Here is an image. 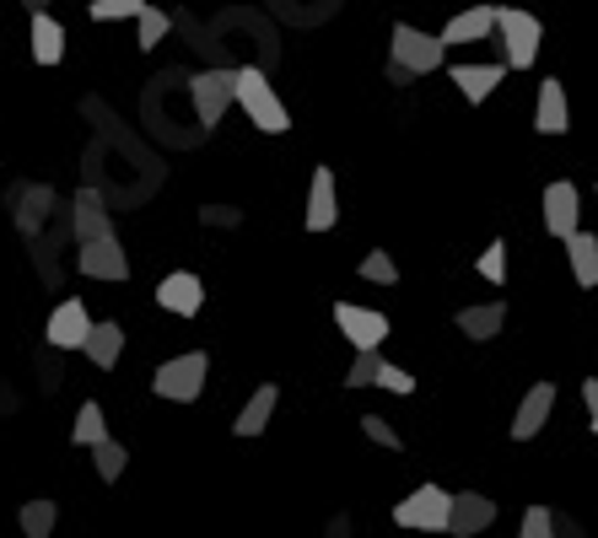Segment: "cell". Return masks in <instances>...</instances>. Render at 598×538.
<instances>
[{
    "mask_svg": "<svg viewBox=\"0 0 598 538\" xmlns=\"http://www.w3.org/2000/svg\"><path fill=\"white\" fill-rule=\"evenodd\" d=\"M238 108L249 114V125L265 134H287L292 130V114H287V103L276 98V87L265 81V71H238Z\"/></svg>",
    "mask_w": 598,
    "mask_h": 538,
    "instance_id": "6da1fadb",
    "label": "cell"
},
{
    "mask_svg": "<svg viewBox=\"0 0 598 538\" xmlns=\"http://www.w3.org/2000/svg\"><path fill=\"white\" fill-rule=\"evenodd\" d=\"M205 377H211V356H205V350H183V356H173V361L156 367L151 388H156V399L194 404L205 394Z\"/></svg>",
    "mask_w": 598,
    "mask_h": 538,
    "instance_id": "7a4b0ae2",
    "label": "cell"
},
{
    "mask_svg": "<svg viewBox=\"0 0 598 538\" xmlns=\"http://www.w3.org/2000/svg\"><path fill=\"white\" fill-rule=\"evenodd\" d=\"M539 38H545V27H539L534 11L496 5V43L507 49V65H512V71H529V65L539 60Z\"/></svg>",
    "mask_w": 598,
    "mask_h": 538,
    "instance_id": "3957f363",
    "label": "cell"
},
{
    "mask_svg": "<svg viewBox=\"0 0 598 538\" xmlns=\"http://www.w3.org/2000/svg\"><path fill=\"white\" fill-rule=\"evenodd\" d=\"M394 523L410 528V534H448L453 496L443 490V485H421V490H410V496L394 507Z\"/></svg>",
    "mask_w": 598,
    "mask_h": 538,
    "instance_id": "277c9868",
    "label": "cell"
},
{
    "mask_svg": "<svg viewBox=\"0 0 598 538\" xmlns=\"http://www.w3.org/2000/svg\"><path fill=\"white\" fill-rule=\"evenodd\" d=\"M389 43H394V60H399V65H410L416 76H432V71H443V60H448L443 33H421L416 22H394Z\"/></svg>",
    "mask_w": 598,
    "mask_h": 538,
    "instance_id": "5b68a950",
    "label": "cell"
},
{
    "mask_svg": "<svg viewBox=\"0 0 598 538\" xmlns=\"http://www.w3.org/2000/svg\"><path fill=\"white\" fill-rule=\"evenodd\" d=\"M189 98H194V114H200L205 130L221 125V114L238 103V71H200L189 81Z\"/></svg>",
    "mask_w": 598,
    "mask_h": 538,
    "instance_id": "8992f818",
    "label": "cell"
},
{
    "mask_svg": "<svg viewBox=\"0 0 598 538\" xmlns=\"http://www.w3.org/2000/svg\"><path fill=\"white\" fill-rule=\"evenodd\" d=\"M334 323L356 350H383V340H389V318L372 307H356V302H334Z\"/></svg>",
    "mask_w": 598,
    "mask_h": 538,
    "instance_id": "52a82bcc",
    "label": "cell"
},
{
    "mask_svg": "<svg viewBox=\"0 0 598 538\" xmlns=\"http://www.w3.org/2000/svg\"><path fill=\"white\" fill-rule=\"evenodd\" d=\"M156 307L173 312V318H194V312L205 307V285H200V274H194V269H173V274H162V285H156Z\"/></svg>",
    "mask_w": 598,
    "mask_h": 538,
    "instance_id": "ba28073f",
    "label": "cell"
},
{
    "mask_svg": "<svg viewBox=\"0 0 598 538\" xmlns=\"http://www.w3.org/2000/svg\"><path fill=\"white\" fill-rule=\"evenodd\" d=\"M539 205H545V232L567 243V238L577 232V216H583V194H577V183H567V178L550 183Z\"/></svg>",
    "mask_w": 598,
    "mask_h": 538,
    "instance_id": "9c48e42d",
    "label": "cell"
},
{
    "mask_svg": "<svg viewBox=\"0 0 598 538\" xmlns=\"http://www.w3.org/2000/svg\"><path fill=\"white\" fill-rule=\"evenodd\" d=\"M92 334V312L81 307V296H65L54 312H49V345L54 350H81Z\"/></svg>",
    "mask_w": 598,
    "mask_h": 538,
    "instance_id": "30bf717a",
    "label": "cell"
},
{
    "mask_svg": "<svg viewBox=\"0 0 598 538\" xmlns=\"http://www.w3.org/2000/svg\"><path fill=\"white\" fill-rule=\"evenodd\" d=\"M76 269L87 280H130V259L119 248V238H98V243H81L76 254Z\"/></svg>",
    "mask_w": 598,
    "mask_h": 538,
    "instance_id": "8fae6325",
    "label": "cell"
},
{
    "mask_svg": "<svg viewBox=\"0 0 598 538\" xmlns=\"http://www.w3.org/2000/svg\"><path fill=\"white\" fill-rule=\"evenodd\" d=\"M550 409H556V383H534L512 414V441H534L550 425Z\"/></svg>",
    "mask_w": 598,
    "mask_h": 538,
    "instance_id": "7c38bea8",
    "label": "cell"
},
{
    "mask_svg": "<svg viewBox=\"0 0 598 538\" xmlns=\"http://www.w3.org/2000/svg\"><path fill=\"white\" fill-rule=\"evenodd\" d=\"M71 232H76V243L114 238V221H109V210H103V194H98V189H81V194L71 200Z\"/></svg>",
    "mask_w": 598,
    "mask_h": 538,
    "instance_id": "4fadbf2b",
    "label": "cell"
},
{
    "mask_svg": "<svg viewBox=\"0 0 598 538\" xmlns=\"http://www.w3.org/2000/svg\"><path fill=\"white\" fill-rule=\"evenodd\" d=\"M491 523H496V501L491 496H480V490L453 496V523H448L453 538H474V534H485Z\"/></svg>",
    "mask_w": 598,
    "mask_h": 538,
    "instance_id": "5bb4252c",
    "label": "cell"
},
{
    "mask_svg": "<svg viewBox=\"0 0 598 538\" xmlns=\"http://www.w3.org/2000/svg\"><path fill=\"white\" fill-rule=\"evenodd\" d=\"M340 221V194H334V172L313 167V189H307V232H329Z\"/></svg>",
    "mask_w": 598,
    "mask_h": 538,
    "instance_id": "9a60e30c",
    "label": "cell"
},
{
    "mask_svg": "<svg viewBox=\"0 0 598 538\" xmlns=\"http://www.w3.org/2000/svg\"><path fill=\"white\" fill-rule=\"evenodd\" d=\"M534 130L539 134H567L572 130V108H567V87L556 76L539 81V103H534Z\"/></svg>",
    "mask_w": 598,
    "mask_h": 538,
    "instance_id": "2e32d148",
    "label": "cell"
},
{
    "mask_svg": "<svg viewBox=\"0 0 598 538\" xmlns=\"http://www.w3.org/2000/svg\"><path fill=\"white\" fill-rule=\"evenodd\" d=\"M453 323L463 329V340L485 345V340H496V334L507 329V302L496 296V302H480V307H458V318H453Z\"/></svg>",
    "mask_w": 598,
    "mask_h": 538,
    "instance_id": "e0dca14e",
    "label": "cell"
},
{
    "mask_svg": "<svg viewBox=\"0 0 598 538\" xmlns=\"http://www.w3.org/2000/svg\"><path fill=\"white\" fill-rule=\"evenodd\" d=\"M501 81H507V60L501 65H453V87L463 92V103H485Z\"/></svg>",
    "mask_w": 598,
    "mask_h": 538,
    "instance_id": "ac0fdd59",
    "label": "cell"
},
{
    "mask_svg": "<svg viewBox=\"0 0 598 538\" xmlns=\"http://www.w3.org/2000/svg\"><path fill=\"white\" fill-rule=\"evenodd\" d=\"M496 33V5H469V11H458L448 27H443V43H480V38H491Z\"/></svg>",
    "mask_w": 598,
    "mask_h": 538,
    "instance_id": "d6986e66",
    "label": "cell"
},
{
    "mask_svg": "<svg viewBox=\"0 0 598 538\" xmlns=\"http://www.w3.org/2000/svg\"><path fill=\"white\" fill-rule=\"evenodd\" d=\"M276 404H281V388L276 383H265V388H254V399L238 409V420H232V431L238 436H259L265 425H270V414H276Z\"/></svg>",
    "mask_w": 598,
    "mask_h": 538,
    "instance_id": "ffe728a7",
    "label": "cell"
},
{
    "mask_svg": "<svg viewBox=\"0 0 598 538\" xmlns=\"http://www.w3.org/2000/svg\"><path fill=\"white\" fill-rule=\"evenodd\" d=\"M567 259H572V280H577L583 291H594L598 285V238L594 232L577 227V232L567 238Z\"/></svg>",
    "mask_w": 598,
    "mask_h": 538,
    "instance_id": "44dd1931",
    "label": "cell"
},
{
    "mask_svg": "<svg viewBox=\"0 0 598 538\" xmlns=\"http://www.w3.org/2000/svg\"><path fill=\"white\" fill-rule=\"evenodd\" d=\"M33 60H38V65H60V60H65V27H60L49 11L33 16Z\"/></svg>",
    "mask_w": 598,
    "mask_h": 538,
    "instance_id": "7402d4cb",
    "label": "cell"
},
{
    "mask_svg": "<svg viewBox=\"0 0 598 538\" xmlns=\"http://www.w3.org/2000/svg\"><path fill=\"white\" fill-rule=\"evenodd\" d=\"M81 350H87V361H92V367H103V372H109V367H119L125 329H119V323H92V334H87V345H81Z\"/></svg>",
    "mask_w": 598,
    "mask_h": 538,
    "instance_id": "603a6c76",
    "label": "cell"
},
{
    "mask_svg": "<svg viewBox=\"0 0 598 538\" xmlns=\"http://www.w3.org/2000/svg\"><path fill=\"white\" fill-rule=\"evenodd\" d=\"M16 205H22V210H16V227L33 238V232L43 227L49 205H54V189H43V183H38V189H22V200H16Z\"/></svg>",
    "mask_w": 598,
    "mask_h": 538,
    "instance_id": "cb8c5ba5",
    "label": "cell"
},
{
    "mask_svg": "<svg viewBox=\"0 0 598 538\" xmlns=\"http://www.w3.org/2000/svg\"><path fill=\"white\" fill-rule=\"evenodd\" d=\"M71 441L76 447H98V441H109V420H103V404H81V414H76V425H71Z\"/></svg>",
    "mask_w": 598,
    "mask_h": 538,
    "instance_id": "d4e9b609",
    "label": "cell"
},
{
    "mask_svg": "<svg viewBox=\"0 0 598 538\" xmlns=\"http://www.w3.org/2000/svg\"><path fill=\"white\" fill-rule=\"evenodd\" d=\"M92 463H98V479H103V485H119V474H125L130 452L109 436V441H98V447H92Z\"/></svg>",
    "mask_w": 598,
    "mask_h": 538,
    "instance_id": "484cf974",
    "label": "cell"
},
{
    "mask_svg": "<svg viewBox=\"0 0 598 538\" xmlns=\"http://www.w3.org/2000/svg\"><path fill=\"white\" fill-rule=\"evenodd\" d=\"M54 517H60V507H54V501H27V507H22V534H27V538H49V534H54Z\"/></svg>",
    "mask_w": 598,
    "mask_h": 538,
    "instance_id": "4316f807",
    "label": "cell"
},
{
    "mask_svg": "<svg viewBox=\"0 0 598 538\" xmlns=\"http://www.w3.org/2000/svg\"><path fill=\"white\" fill-rule=\"evenodd\" d=\"M378 372H383V350H356V361L345 372V388H378Z\"/></svg>",
    "mask_w": 598,
    "mask_h": 538,
    "instance_id": "83f0119b",
    "label": "cell"
},
{
    "mask_svg": "<svg viewBox=\"0 0 598 538\" xmlns=\"http://www.w3.org/2000/svg\"><path fill=\"white\" fill-rule=\"evenodd\" d=\"M361 431H367V441H378V447H389V452H405V436H399L383 414H361Z\"/></svg>",
    "mask_w": 598,
    "mask_h": 538,
    "instance_id": "f1b7e54d",
    "label": "cell"
},
{
    "mask_svg": "<svg viewBox=\"0 0 598 538\" xmlns=\"http://www.w3.org/2000/svg\"><path fill=\"white\" fill-rule=\"evenodd\" d=\"M141 11H147V0H92V22H125Z\"/></svg>",
    "mask_w": 598,
    "mask_h": 538,
    "instance_id": "f546056e",
    "label": "cell"
},
{
    "mask_svg": "<svg viewBox=\"0 0 598 538\" xmlns=\"http://www.w3.org/2000/svg\"><path fill=\"white\" fill-rule=\"evenodd\" d=\"M361 280H378V285H394L399 280V265L383 254V248H372L367 259H361Z\"/></svg>",
    "mask_w": 598,
    "mask_h": 538,
    "instance_id": "4dcf8cb0",
    "label": "cell"
},
{
    "mask_svg": "<svg viewBox=\"0 0 598 538\" xmlns=\"http://www.w3.org/2000/svg\"><path fill=\"white\" fill-rule=\"evenodd\" d=\"M518 538H556V512H550V507H529Z\"/></svg>",
    "mask_w": 598,
    "mask_h": 538,
    "instance_id": "1f68e13d",
    "label": "cell"
},
{
    "mask_svg": "<svg viewBox=\"0 0 598 538\" xmlns=\"http://www.w3.org/2000/svg\"><path fill=\"white\" fill-rule=\"evenodd\" d=\"M480 274H485L491 285H501V280H507V243H501V238L480 254Z\"/></svg>",
    "mask_w": 598,
    "mask_h": 538,
    "instance_id": "d6a6232c",
    "label": "cell"
},
{
    "mask_svg": "<svg viewBox=\"0 0 598 538\" xmlns=\"http://www.w3.org/2000/svg\"><path fill=\"white\" fill-rule=\"evenodd\" d=\"M136 22H141V49H156V43L167 38V16H162L156 5H147V11H141Z\"/></svg>",
    "mask_w": 598,
    "mask_h": 538,
    "instance_id": "836d02e7",
    "label": "cell"
},
{
    "mask_svg": "<svg viewBox=\"0 0 598 538\" xmlns=\"http://www.w3.org/2000/svg\"><path fill=\"white\" fill-rule=\"evenodd\" d=\"M378 388H389V394H416V377H410L405 367L383 361V372H378Z\"/></svg>",
    "mask_w": 598,
    "mask_h": 538,
    "instance_id": "e575fe53",
    "label": "cell"
},
{
    "mask_svg": "<svg viewBox=\"0 0 598 538\" xmlns=\"http://www.w3.org/2000/svg\"><path fill=\"white\" fill-rule=\"evenodd\" d=\"M389 81H394V87H410V81H421V76H416L410 65H399V60H389Z\"/></svg>",
    "mask_w": 598,
    "mask_h": 538,
    "instance_id": "d590c367",
    "label": "cell"
},
{
    "mask_svg": "<svg viewBox=\"0 0 598 538\" xmlns=\"http://www.w3.org/2000/svg\"><path fill=\"white\" fill-rule=\"evenodd\" d=\"M583 404H588V414H598V377L583 383Z\"/></svg>",
    "mask_w": 598,
    "mask_h": 538,
    "instance_id": "8d00e7d4",
    "label": "cell"
},
{
    "mask_svg": "<svg viewBox=\"0 0 598 538\" xmlns=\"http://www.w3.org/2000/svg\"><path fill=\"white\" fill-rule=\"evenodd\" d=\"M205 221H216V227H232V221H238V216H232V210H227V205H216V210H205Z\"/></svg>",
    "mask_w": 598,
    "mask_h": 538,
    "instance_id": "74e56055",
    "label": "cell"
},
{
    "mask_svg": "<svg viewBox=\"0 0 598 538\" xmlns=\"http://www.w3.org/2000/svg\"><path fill=\"white\" fill-rule=\"evenodd\" d=\"M22 5H27L33 16H38V11H49V0H22Z\"/></svg>",
    "mask_w": 598,
    "mask_h": 538,
    "instance_id": "f35d334b",
    "label": "cell"
},
{
    "mask_svg": "<svg viewBox=\"0 0 598 538\" xmlns=\"http://www.w3.org/2000/svg\"><path fill=\"white\" fill-rule=\"evenodd\" d=\"M594 436H598V414H594Z\"/></svg>",
    "mask_w": 598,
    "mask_h": 538,
    "instance_id": "ab89813d",
    "label": "cell"
}]
</instances>
